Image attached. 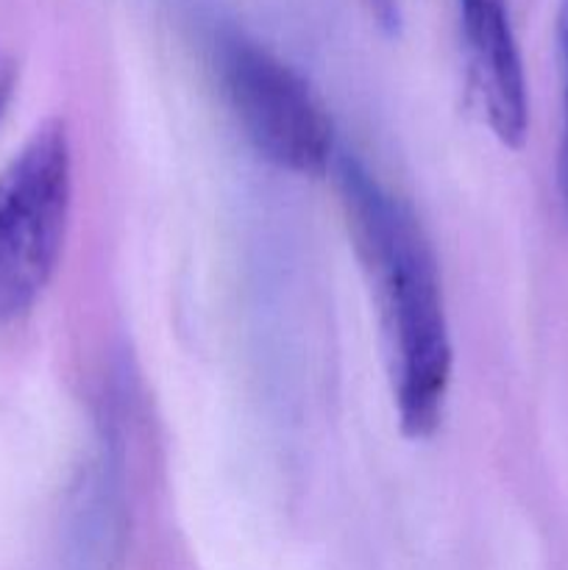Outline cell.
Segmentation results:
<instances>
[{
    "label": "cell",
    "mask_w": 568,
    "mask_h": 570,
    "mask_svg": "<svg viewBox=\"0 0 568 570\" xmlns=\"http://www.w3.org/2000/svg\"><path fill=\"white\" fill-rule=\"evenodd\" d=\"M462 56L490 131L521 148L529 131V92L510 0H454Z\"/></svg>",
    "instance_id": "cell-4"
},
{
    "label": "cell",
    "mask_w": 568,
    "mask_h": 570,
    "mask_svg": "<svg viewBox=\"0 0 568 570\" xmlns=\"http://www.w3.org/2000/svg\"><path fill=\"white\" fill-rule=\"evenodd\" d=\"M72 209V148L45 120L0 173V328L26 315L59 267Z\"/></svg>",
    "instance_id": "cell-3"
},
{
    "label": "cell",
    "mask_w": 568,
    "mask_h": 570,
    "mask_svg": "<svg viewBox=\"0 0 568 570\" xmlns=\"http://www.w3.org/2000/svg\"><path fill=\"white\" fill-rule=\"evenodd\" d=\"M17 87V67L9 56L0 53V120H3L6 109H9V100L14 95Z\"/></svg>",
    "instance_id": "cell-7"
},
{
    "label": "cell",
    "mask_w": 568,
    "mask_h": 570,
    "mask_svg": "<svg viewBox=\"0 0 568 570\" xmlns=\"http://www.w3.org/2000/svg\"><path fill=\"white\" fill-rule=\"evenodd\" d=\"M337 184L354 248L379 301L401 434L427 440L443 421L454 367L438 259L415 212L360 159L340 156Z\"/></svg>",
    "instance_id": "cell-1"
},
{
    "label": "cell",
    "mask_w": 568,
    "mask_h": 570,
    "mask_svg": "<svg viewBox=\"0 0 568 570\" xmlns=\"http://www.w3.org/2000/svg\"><path fill=\"white\" fill-rule=\"evenodd\" d=\"M371 11V17L376 20V26L382 28L384 33H399L401 31V6L399 0H362Z\"/></svg>",
    "instance_id": "cell-6"
},
{
    "label": "cell",
    "mask_w": 568,
    "mask_h": 570,
    "mask_svg": "<svg viewBox=\"0 0 568 570\" xmlns=\"http://www.w3.org/2000/svg\"><path fill=\"white\" fill-rule=\"evenodd\" d=\"M557 50L562 70V145H560V189L568 206V0H562L557 14Z\"/></svg>",
    "instance_id": "cell-5"
},
{
    "label": "cell",
    "mask_w": 568,
    "mask_h": 570,
    "mask_svg": "<svg viewBox=\"0 0 568 570\" xmlns=\"http://www.w3.org/2000/svg\"><path fill=\"white\" fill-rule=\"evenodd\" d=\"M212 70L251 148L278 170L321 176L334 154L326 106L293 65L237 28L212 37Z\"/></svg>",
    "instance_id": "cell-2"
}]
</instances>
